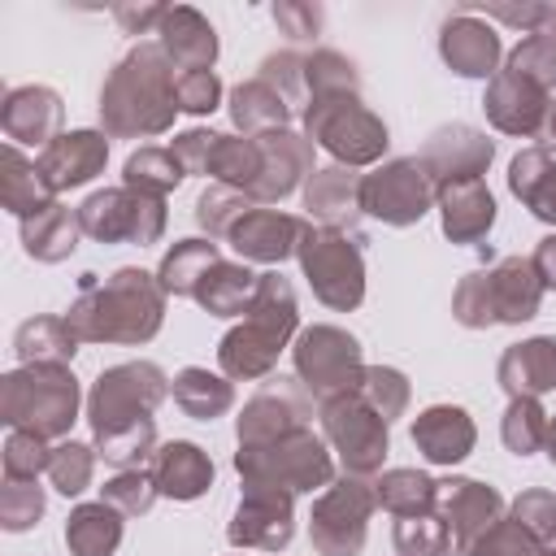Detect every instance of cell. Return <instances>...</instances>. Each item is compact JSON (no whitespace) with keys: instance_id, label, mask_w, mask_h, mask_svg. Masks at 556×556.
Listing matches in <instances>:
<instances>
[{"instance_id":"6da1fadb","label":"cell","mask_w":556,"mask_h":556,"mask_svg":"<svg viewBox=\"0 0 556 556\" xmlns=\"http://www.w3.org/2000/svg\"><path fill=\"white\" fill-rule=\"evenodd\" d=\"M165 308V287L143 269H117L109 282L83 274V295L65 313L83 343H143L156 334Z\"/></svg>"},{"instance_id":"7a4b0ae2","label":"cell","mask_w":556,"mask_h":556,"mask_svg":"<svg viewBox=\"0 0 556 556\" xmlns=\"http://www.w3.org/2000/svg\"><path fill=\"white\" fill-rule=\"evenodd\" d=\"M174 65L161 43H139L109 74L100 91V117L109 135H156L174 122Z\"/></svg>"},{"instance_id":"3957f363","label":"cell","mask_w":556,"mask_h":556,"mask_svg":"<svg viewBox=\"0 0 556 556\" xmlns=\"http://www.w3.org/2000/svg\"><path fill=\"white\" fill-rule=\"evenodd\" d=\"M295 330V295L282 274H261L243 326L222 339V369L230 378H261L274 369L282 343Z\"/></svg>"},{"instance_id":"277c9868","label":"cell","mask_w":556,"mask_h":556,"mask_svg":"<svg viewBox=\"0 0 556 556\" xmlns=\"http://www.w3.org/2000/svg\"><path fill=\"white\" fill-rule=\"evenodd\" d=\"M78 413V382L65 365H22L0 387V417L13 430L65 434Z\"/></svg>"},{"instance_id":"5b68a950","label":"cell","mask_w":556,"mask_h":556,"mask_svg":"<svg viewBox=\"0 0 556 556\" xmlns=\"http://www.w3.org/2000/svg\"><path fill=\"white\" fill-rule=\"evenodd\" d=\"M543 300V278L534 261L504 256L486 274H469L456 287V321L465 326H495V321H526L539 313Z\"/></svg>"},{"instance_id":"8992f818","label":"cell","mask_w":556,"mask_h":556,"mask_svg":"<svg viewBox=\"0 0 556 556\" xmlns=\"http://www.w3.org/2000/svg\"><path fill=\"white\" fill-rule=\"evenodd\" d=\"M235 465L248 478V486H282V491H313V486H326L334 473L330 452L321 447V439L308 426L278 434L269 443L239 447Z\"/></svg>"},{"instance_id":"52a82bcc","label":"cell","mask_w":556,"mask_h":556,"mask_svg":"<svg viewBox=\"0 0 556 556\" xmlns=\"http://www.w3.org/2000/svg\"><path fill=\"white\" fill-rule=\"evenodd\" d=\"M165 400V374L152 361H130V365H113L96 378L91 400H87V417L96 439L117 434L126 426L152 421V408Z\"/></svg>"},{"instance_id":"ba28073f","label":"cell","mask_w":556,"mask_h":556,"mask_svg":"<svg viewBox=\"0 0 556 556\" xmlns=\"http://www.w3.org/2000/svg\"><path fill=\"white\" fill-rule=\"evenodd\" d=\"M300 265L317 291L321 304L330 308H356L365 295V265H361V248L356 239H348V230L334 226H308L304 243H300Z\"/></svg>"},{"instance_id":"9c48e42d","label":"cell","mask_w":556,"mask_h":556,"mask_svg":"<svg viewBox=\"0 0 556 556\" xmlns=\"http://www.w3.org/2000/svg\"><path fill=\"white\" fill-rule=\"evenodd\" d=\"M304 122H308V139H317L348 165H369L387 148V126L356 96H317Z\"/></svg>"},{"instance_id":"30bf717a","label":"cell","mask_w":556,"mask_h":556,"mask_svg":"<svg viewBox=\"0 0 556 556\" xmlns=\"http://www.w3.org/2000/svg\"><path fill=\"white\" fill-rule=\"evenodd\" d=\"M295 369H300V382L308 387V395H317L321 404L334 400V395H348L361 387V348L348 330H334V326H313L300 334L295 343Z\"/></svg>"},{"instance_id":"8fae6325","label":"cell","mask_w":556,"mask_h":556,"mask_svg":"<svg viewBox=\"0 0 556 556\" xmlns=\"http://www.w3.org/2000/svg\"><path fill=\"white\" fill-rule=\"evenodd\" d=\"M78 226L100 243H152L165 230V204L156 195L113 187V191H96L78 208Z\"/></svg>"},{"instance_id":"7c38bea8","label":"cell","mask_w":556,"mask_h":556,"mask_svg":"<svg viewBox=\"0 0 556 556\" xmlns=\"http://www.w3.org/2000/svg\"><path fill=\"white\" fill-rule=\"evenodd\" d=\"M321 426H326V439L339 447L343 469L352 478H365V473H374L382 465V456H387V421L365 404L361 391L326 400L321 404Z\"/></svg>"},{"instance_id":"4fadbf2b","label":"cell","mask_w":556,"mask_h":556,"mask_svg":"<svg viewBox=\"0 0 556 556\" xmlns=\"http://www.w3.org/2000/svg\"><path fill=\"white\" fill-rule=\"evenodd\" d=\"M374 504H378V495L369 482H361V478L334 482L313 504V521H308L313 547L321 556H356L365 547V521H369Z\"/></svg>"},{"instance_id":"5bb4252c","label":"cell","mask_w":556,"mask_h":556,"mask_svg":"<svg viewBox=\"0 0 556 556\" xmlns=\"http://www.w3.org/2000/svg\"><path fill=\"white\" fill-rule=\"evenodd\" d=\"M434 195H439V187H434V178L426 174V165L417 156L391 161V165L361 178V213H374L391 226L417 222L430 208Z\"/></svg>"},{"instance_id":"9a60e30c","label":"cell","mask_w":556,"mask_h":556,"mask_svg":"<svg viewBox=\"0 0 556 556\" xmlns=\"http://www.w3.org/2000/svg\"><path fill=\"white\" fill-rule=\"evenodd\" d=\"M235 547L278 552L291 543V491L282 486H243V500L230 521Z\"/></svg>"},{"instance_id":"2e32d148","label":"cell","mask_w":556,"mask_h":556,"mask_svg":"<svg viewBox=\"0 0 556 556\" xmlns=\"http://www.w3.org/2000/svg\"><path fill=\"white\" fill-rule=\"evenodd\" d=\"M439 517L447 521V534H452V556H469V547L500 521V495L482 482H469V478H452V482H439Z\"/></svg>"},{"instance_id":"e0dca14e","label":"cell","mask_w":556,"mask_h":556,"mask_svg":"<svg viewBox=\"0 0 556 556\" xmlns=\"http://www.w3.org/2000/svg\"><path fill=\"white\" fill-rule=\"evenodd\" d=\"M308 417V395L291 382V378H269L243 408L239 417V447H252V443H269L278 434H291L300 430Z\"/></svg>"},{"instance_id":"ac0fdd59","label":"cell","mask_w":556,"mask_h":556,"mask_svg":"<svg viewBox=\"0 0 556 556\" xmlns=\"http://www.w3.org/2000/svg\"><path fill=\"white\" fill-rule=\"evenodd\" d=\"M482 104H486L491 122L508 135H539L547 126V113H552L547 87L526 78L521 70H500L491 78V91H486Z\"/></svg>"},{"instance_id":"d6986e66","label":"cell","mask_w":556,"mask_h":556,"mask_svg":"<svg viewBox=\"0 0 556 556\" xmlns=\"http://www.w3.org/2000/svg\"><path fill=\"white\" fill-rule=\"evenodd\" d=\"M426 165V174L434 178V187L443 182H465L478 178L491 165V139L473 126H443L430 135V143L417 156Z\"/></svg>"},{"instance_id":"ffe728a7","label":"cell","mask_w":556,"mask_h":556,"mask_svg":"<svg viewBox=\"0 0 556 556\" xmlns=\"http://www.w3.org/2000/svg\"><path fill=\"white\" fill-rule=\"evenodd\" d=\"M104 156H109V143L104 135L96 130H70L61 139H52L43 152H39V174L52 191H65V187H78L87 178H96L104 169Z\"/></svg>"},{"instance_id":"44dd1931","label":"cell","mask_w":556,"mask_h":556,"mask_svg":"<svg viewBox=\"0 0 556 556\" xmlns=\"http://www.w3.org/2000/svg\"><path fill=\"white\" fill-rule=\"evenodd\" d=\"M308 235V222L300 217H287L278 208H252L235 230H230V243L243 261H282L291 252H300Z\"/></svg>"},{"instance_id":"7402d4cb","label":"cell","mask_w":556,"mask_h":556,"mask_svg":"<svg viewBox=\"0 0 556 556\" xmlns=\"http://www.w3.org/2000/svg\"><path fill=\"white\" fill-rule=\"evenodd\" d=\"M261 178L248 187V195L261 204V200H282L300 174L313 169V139L304 135H291V130H274V135H261Z\"/></svg>"},{"instance_id":"603a6c76","label":"cell","mask_w":556,"mask_h":556,"mask_svg":"<svg viewBox=\"0 0 556 556\" xmlns=\"http://www.w3.org/2000/svg\"><path fill=\"white\" fill-rule=\"evenodd\" d=\"M0 122H4V135L9 143H52L61 139L56 126H61V96L52 87H17L4 96V109H0Z\"/></svg>"},{"instance_id":"cb8c5ba5","label":"cell","mask_w":556,"mask_h":556,"mask_svg":"<svg viewBox=\"0 0 556 556\" xmlns=\"http://www.w3.org/2000/svg\"><path fill=\"white\" fill-rule=\"evenodd\" d=\"M439 208H443V230H447L452 243H478L495 222V200L482 187V178L443 182L439 187Z\"/></svg>"},{"instance_id":"d4e9b609","label":"cell","mask_w":556,"mask_h":556,"mask_svg":"<svg viewBox=\"0 0 556 556\" xmlns=\"http://www.w3.org/2000/svg\"><path fill=\"white\" fill-rule=\"evenodd\" d=\"M413 443L426 452V460L434 465H456L469 456L473 447V421L465 408L452 404H434L413 421Z\"/></svg>"},{"instance_id":"484cf974","label":"cell","mask_w":556,"mask_h":556,"mask_svg":"<svg viewBox=\"0 0 556 556\" xmlns=\"http://www.w3.org/2000/svg\"><path fill=\"white\" fill-rule=\"evenodd\" d=\"M443 61L465 74V78H486L495 74V61H500V39L486 22H478L473 13H460L456 22L443 26Z\"/></svg>"},{"instance_id":"4316f807","label":"cell","mask_w":556,"mask_h":556,"mask_svg":"<svg viewBox=\"0 0 556 556\" xmlns=\"http://www.w3.org/2000/svg\"><path fill=\"white\" fill-rule=\"evenodd\" d=\"M161 48L178 70H208L217 56V35L195 9H169L161 22Z\"/></svg>"},{"instance_id":"83f0119b","label":"cell","mask_w":556,"mask_h":556,"mask_svg":"<svg viewBox=\"0 0 556 556\" xmlns=\"http://www.w3.org/2000/svg\"><path fill=\"white\" fill-rule=\"evenodd\" d=\"M152 478H156V491H161V495L195 500V495H204L208 482H213V460H208L195 443H165V447L152 456Z\"/></svg>"},{"instance_id":"f1b7e54d","label":"cell","mask_w":556,"mask_h":556,"mask_svg":"<svg viewBox=\"0 0 556 556\" xmlns=\"http://www.w3.org/2000/svg\"><path fill=\"white\" fill-rule=\"evenodd\" d=\"M304 204L313 217H321V226H352V217L361 213V178L343 165H326L308 178V191H304Z\"/></svg>"},{"instance_id":"f546056e","label":"cell","mask_w":556,"mask_h":556,"mask_svg":"<svg viewBox=\"0 0 556 556\" xmlns=\"http://www.w3.org/2000/svg\"><path fill=\"white\" fill-rule=\"evenodd\" d=\"M500 387L517 395H539L556 387V339H530L504 352L500 361Z\"/></svg>"},{"instance_id":"4dcf8cb0","label":"cell","mask_w":556,"mask_h":556,"mask_svg":"<svg viewBox=\"0 0 556 556\" xmlns=\"http://www.w3.org/2000/svg\"><path fill=\"white\" fill-rule=\"evenodd\" d=\"M0 165H4V174H0V200H4V208H9V213H17V217L26 222V217H35V213H43V208L52 204V195H56V191L43 182L39 165H35V161H26L13 143L4 148Z\"/></svg>"},{"instance_id":"1f68e13d","label":"cell","mask_w":556,"mask_h":556,"mask_svg":"<svg viewBox=\"0 0 556 556\" xmlns=\"http://www.w3.org/2000/svg\"><path fill=\"white\" fill-rule=\"evenodd\" d=\"M230 117L239 130L248 135H274V130H287V117H291V104L278 87H269L265 78H252L243 87H235L230 96Z\"/></svg>"},{"instance_id":"d6a6232c","label":"cell","mask_w":556,"mask_h":556,"mask_svg":"<svg viewBox=\"0 0 556 556\" xmlns=\"http://www.w3.org/2000/svg\"><path fill=\"white\" fill-rule=\"evenodd\" d=\"M78 235H83L78 213L61 208L56 200H52L43 213H35V217L22 222V243H26V252H30L35 261H65V256L74 252Z\"/></svg>"},{"instance_id":"836d02e7","label":"cell","mask_w":556,"mask_h":556,"mask_svg":"<svg viewBox=\"0 0 556 556\" xmlns=\"http://www.w3.org/2000/svg\"><path fill=\"white\" fill-rule=\"evenodd\" d=\"M256 282H261V274H252L248 265L217 261V265L200 278L195 300H200L208 313H217V317H235V313H248V304H252V295H256Z\"/></svg>"},{"instance_id":"e575fe53","label":"cell","mask_w":556,"mask_h":556,"mask_svg":"<svg viewBox=\"0 0 556 556\" xmlns=\"http://www.w3.org/2000/svg\"><path fill=\"white\" fill-rule=\"evenodd\" d=\"M65 543L74 556H113L122 543V513L113 504H78L65 526Z\"/></svg>"},{"instance_id":"d590c367","label":"cell","mask_w":556,"mask_h":556,"mask_svg":"<svg viewBox=\"0 0 556 556\" xmlns=\"http://www.w3.org/2000/svg\"><path fill=\"white\" fill-rule=\"evenodd\" d=\"M78 334L65 317H30L17 326V356L22 365H65L78 348Z\"/></svg>"},{"instance_id":"8d00e7d4","label":"cell","mask_w":556,"mask_h":556,"mask_svg":"<svg viewBox=\"0 0 556 556\" xmlns=\"http://www.w3.org/2000/svg\"><path fill=\"white\" fill-rule=\"evenodd\" d=\"M374 495L387 513L395 517H417V513H434L439 504V482L417 473V469H391L374 482Z\"/></svg>"},{"instance_id":"74e56055","label":"cell","mask_w":556,"mask_h":556,"mask_svg":"<svg viewBox=\"0 0 556 556\" xmlns=\"http://www.w3.org/2000/svg\"><path fill=\"white\" fill-rule=\"evenodd\" d=\"M217 265V243H204V239H182L165 252L161 261V287L174 291V295H195L200 278Z\"/></svg>"},{"instance_id":"f35d334b","label":"cell","mask_w":556,"mask_h":556,"mask_svg":"<svg viewBox=\"0 0 556 556\" xmlns=\"http://www.w3.org/2000/svg\"><path fill=\"white\" fill-rule=\"evenodd\" d=\"M235 400L230 382L208 374V369H182L174 378V404L187 413V417H200V421H213L217 413H226Z\"/></svg>"},{"instance_id":"ab89813d","label":"cell","mask_w":556,"mask_h":556,"mask_svg":"<svg viewBox=\"0 0 556 556\" xmlns=\"http://www.w3.org/2000/svg\"><path fill=\"white\" fill-rule=\"evenodd\" d=\"M182 161L169 152V148H139L130 161H126V187L139 191V195H165L169 187L182 182Z\"/></svg>"},{"instance_id":"60d3db41","label":"cell","mask_w":556,"mask_h":556,"mask_svg":"<svg viewBox=\"0 0 556 556\" xmlns=\"http://www.w3.org/2000/svg\"><path fill=\"white\" fill-rule=\"evenodd\" d=\"M256 208V200L248 195V191H239V187H226V182H217V187H208L200 200H195V217H200V226L208 230V235H226L230 239V230L248 217Z\"/></svg>"},{"instance_id":"b9f144b4","label":"cell","mask_w":556,"mask_h":556,"mask_svg":"<svg viewBox=\"0 0 556 556\" xmlns=\"http://www.w3.org/2000/svg\"><path fill=\"white\" fill-rule=\"evenodd\" d=\"M395 547H400V556H443V552H452L447 521L439 513L400 517L395 521Z\"/></svg>"},{"instance_id":"7bdbcfd3","label":"cell","mask_w":556,"mask_h":556,"mask_svg":"<svg viewBox=\"0 0 556 556\" xmlns=\"http://www.w3.org/2000/svg\"><path fill=\"white\" fill-rule=\"evenodd\" d=\"M543 434H547V413L539 408L534 395H517L508 404V413H504V443H508V452L530 456L543 443Z\"/></svg>"},{"instance_id":"ee69618b","label":"cell","mask_w":556,"mask_h":556,"mask_svg":"<svg viewBox=\"0 0 556 556\" xmlns=\"http://www.w3.org/2000/svg\"><path fill=\"white\" fill-rule=\"evenodd\" d=\"M356 391L365 395V404H369L382 421L400 417L404 404H408V382H404V374H395V369H387V365H365Z\"/></svg>"},{"instance_id":"f6af8a7d","label":"cell","mask_w":556,"mask_h":556,"mask_svg":"<svg viewBox=\"0 0 556 556\" xmlns=\"http://www.w3.org/2000/svg\"><path fill=\"white\" fill-rule=\"evenodd\" d=\"M52 452L43 447V434L30 430H13L4 443V482H35L39 473H48Z\"/></svg>"},{"instance_id":"bcb514c9","label":"cell","mask_w":556,"mask_h":556,"mask_svg":"<svg viewBox=\"0 0 556 556\" xmlns=\"http://www.w3.org/2000/svg\"><path fill=\"white\" fill-rule=\"evenodd\" d=\"M304 78L313 87V100L317 96H356V70L339 52H313L304 61Z\"/></svg>"},{"instance_id":"7dc6e473","label":"cell","mask_w":556,"mask_h":556,"mask_svg":"<svg viewBox=\"0 0 556 556\" xmlns=\"http://www.w3.org/2000/svg\"><path fill=\"white\" fill-rule=\"evenodd\" d=\"M91 469H96L91 447H83V443H61V447H52L48 478H52V486H56L61 495H78V491H87Z\"/></svg>"},{"instance_id":"c3c4849f","label":"cell","mask_w":556,"mask_h":556,"mask_svg":"<svg viewBox=\"0 0 556 556\" xmlns=\"http://www.w3.org/2000/svg\"><path fill=\"white\" fill-rule=\"evenodd\" d=\"M156 495H161V491H156V478L143 473V469H122L113 482H104V504H113L122 517L148 513Z\"/></svg>"},{"instance_id":"681fc988","label":"cell","mask_w":556,"mask_h":556,"mask_svg":"<svg viewBox=\"0 0 556 556\" xmlns=\"http://www.w3.org/2000/svg\"><path fill=\"white\" fill-rule=\"evenodd\" d=\"M152 439H156V426H152V421H139V426H126V430H117V434L96 439V447H100V456H104L109 465L130 469V465H139V460L148 456Z\"/></svg>"},{"instance_id":"f907efd6","label":"cell","mask_w":556,"mask_h":556,"mask_svg":"<svg viewBox=\"0 0 556 556\" xmlns=\"http://www.w3.org/2000/svg\"><path fill=\"white\" fill-rule=\"evenodd\" d=\"M539 552V539L521 526V521H495L473 547L469 556H534Z\"/></svg>"},{"instance_id":"816d5d0a","label":"cell","mask_w":556,"mask_h":556,"mask_svg":"<svg viewBox=\"0 0 556 556\" xmlns=\"http://www.w3.org/2000/svg\"><path fill=\"white\" fill-rule=\"evenodd\" d=\"M217 96H222V83L213 70H178L174 74V100L182 113H208V109H217Z\"/></svg>"},{"instance_id":"f5cc1de1","label":"cell","mask_w":556,"mask_h":556,"mask_svg":"<svg viewBox=\"0 0 556 556\" xmlns=\"http://www.w3.org/2000/svg\"><path fill=\"white\" fill-rule=\"evenodd\" d=\"M43 513V491L35 482H4L0 491V526L4 530H26Z\"/></svg>"},{"instance_id":"db71d44e","label":"cell","mask_w":556,"mask_h":556,"mask_svg":"<svg viewBox=\"0 0 556 556\" xmlns=\"http://www.w3.org/2000/svg\"><path fill=\"white\" fill-rule=\"evenodd\" d=\"M513 521H521L539 543L556 534V495L552 491H526L513 504Z\"/></svg>"},{"instance_id":"11a10c76","label":"cell","mask_w":556,"mask_h":556,"mask_svg":"<svg viewBox=\"0 0 556 556\" xmlns=\"http://www.w3.org/2000/svg\"><path fill=\"white\" fill-rule=\"evenodd\" d=\"M217 139H222V135H213V130H187V135H178V139L169 143V152L182 161L187 174H208Z\"/></svg>"},{"instance_id":"9f6ffc18","label":"cell","mask_w":556,"mask_h":556,"mask_svg":"<svg viewBox=\"0 0 556 556\" xmlns=\"http://www.w3.org/2000/svg\"><path fill=\"white\" fill-rule=\"evenodd\" d=\"M552 169H556V165H552V156H547L543 148H530V152H521V156L513 161V174H508V187H513V195L530 200V195L539 191V182H543Z\"/></svg>"},{"instance_id":"6f0895ef","label":"cell","mask_w":556,"mask_h":556,"mask_svg":"<svg viewBox=\"0 0 556 556\" xmlns=\"http://www.w3.org/2000/svg\"><path fill=\"white\" fill-rule=\"evenodd\" d=\"M274 17H278V26H287L291 39H308L321 26V13L313 4H278Z\"/></svg>"},{"instance_id":"680465c9","label":"cell","mask_w":556,"mask_h":556,"mask_svg":"<svg viewBox=\"0 0 556 556\" xmlns=\"http://www.w3.org/2000/svg\"><path fill=\"white\" fill-rule=\"evenodd\" d=\"M526 204H530V213H534V217H543V222H556V169H552V174L539 182V191H534Z\"/></svg>"},{"instance_id":"91938a15","label":"cell","mask_w":556,"mask_h":556,"mask_svg":"<svg viewBox=\"0 0 556 556\" xmlns=\"http://www.w3.org/2000/svg\"><path fill=\"white\" fill-rule=\"evenodd\" d=\"M530 261H534V269H539V278H543V287H556V235H547Z\"/></svg>"},{"instance_id":"94428289","label":"cell","mask_w":556,"mask_h":556,"mask_svg":"<svg viewBox=\"0 0 556 556\" xmlns=\"http://www.w3.org/2000/svg\"><path fill=\"white\" fill-rule=\"evenodd\" d=\"M165 13H169V9H117V22H122L130 35H139L143 26H152V22H165Z\"/></svg>"},{"instance_id":"6125c7cd","label":"cell","mask_w":556,"mask_h":556,"mask_svg":"<svg viewBox=\"0 0 556 556\" xmlns=\"http://www.w3.org/2000/svg\"><path fill=\"white\" fill-rule=\"evenodd\" d=\"M543 443H547V456H552V465H556V417L547 421V434H543Z\"/></svg>"},{"instance_id":"be15d7a7","label":"cell","mask_w":556,"mask_h":556,"mask_svg":"<svg viewBox=\"0 0 556 556\" xmlns=\"http://www.w3.org/2000/svg\"><path fill=\"white\" fill-rule=\"evenodd\" d=\"M534 556H556V534H552V539H543V543H539V552H534Z\"/></svg>"},{"instance_id":"e7e4bbea","label":"cell","mask_w":556,"mask_h":556,"mask_svg":"<svg viewBox=\"0 0 556 556\" xmlns=\"http://www.w3.org/2000/svg\"><path fill=\"white\" fill-rule=\"evenodd\" d=\"M547 135H552V143H556V109L547 113Z\"/></svg>"}]
</instances>
